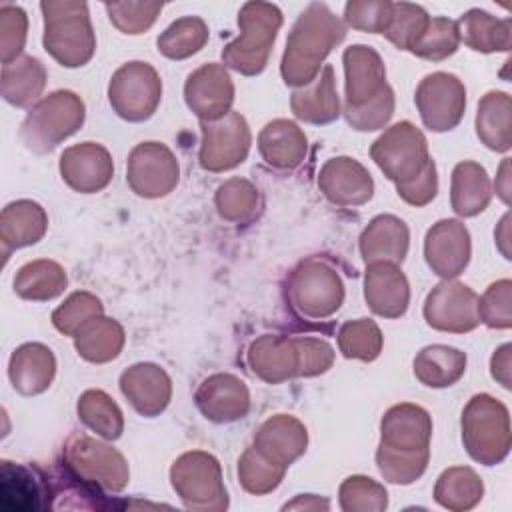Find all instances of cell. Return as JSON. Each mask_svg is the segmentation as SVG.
<instances>
[{"label": "cell", "instance_id": "cell-12", "mask_svg": "<svg viewBox=\"0 0 512 512\" xmlns=\"http://www.w3.org/2000/svg\"><path fill=\"white\" fill-rule=\"evenodd\" d=\"M422 124L432 132L456 128L466 110V88L450 72H432L420 80L414 94Z\"/></svg>", "mask_w": 512, "mask_h": 512}, {"label": "cell", "instance_id": "cell-60", "mask_svg": "<svg viewBox=\"0 0 512 512\" xmlns=\"http://www.w3.org/2000/svg\"><path fill=\"white\" fill-rule=\"evenodd\" d=\"M508 222H510V214H504L502 220H500V226L498 230L494 232V238L498 242V248L500 252L504 254V258L510 260V250H508V240H510V234H508Z\"/></svg>", "mask_w": 512, "mask_h": 512}, {"label": "cell", "instance_id": "cell-11", "mask_svg": "<svg viewBox=\"0 0 512 512\" xmlns=\"http://www.w3.org/2000/svg\"><path fill=\"white\" fill-rule=\"evenodd\" d=\"M202 144L198 162L208 172H226L242 164L250 152L252 134L246 118L230 110L214 122H200Z\"/></svg>", "mask_w": 512, "mask_h": 512}, {"label": "cell", "instance_id": "cell-41", "mask_svg": "<svg viewBox=\"0 0 512 512\" xmlns=\"http://www.w3.org/2000/svg\"><path fill=\"white\" fill-rule=\"evenodd\" d=\"M208 42V24L200 16H182L158 36V52L170 60H184Z\"/></svg>", "mask_w": 512, "mask_h": 512}, {"label": "cell", "instance_id": "cell-13", "mask_svg": "<svg viewBox=\"0 0 512 512\" xmlns=\"http://www.w3.org/2000/svg\"><path fill=\"white\" fill-rule=\"evenodd\" d=\"M126 180L142 198H162L180 180V164L174 152L162 142H142L132 148L126 164Z\"/></svg>", "mask_w": 512, "mask_h": 512}, {"label": "cell", "instance_id": "cell-7", "mask_svg": "<svg viewBox=\"0 0 512 512\" xmlns=\"http://www.w3.org/2000/svg\"><path fill=\"white\" fill-rule=\"evenodd\" d=\"M170 482L188 510L222 512L228 508V492L220 462L204 450L178 456L170 468Z\"/></svg>", "mask_w": 512, "mask_h": 512}, {"label": "cell", "instance_id": "cell-47", "mask_svg": "<svg viewBox=\"0 0 512 512\" xmlns=\"http://www.w3.org/2000/svg\"><path fill=\"white\" fill-rule=\"evenodd\" d=\"M338 500L344 512H382L388 508L386 488L362 474L348 476L340 484Z\"/></svg>", "mask_w": 512, "mask_h": 512}, {"label": "cell", "instance_id": "cell-48", "mask_svg": "<svg viewBox=\"0 0 512 512\" xmlns=\"http://www.w3.org/2000/svg\"><path fill=\"white\" fill-rule=\"evenodd\" d=\"M104 314V306L100 298L88 290L72 292L54 312L52 324L58 332L74 336L86 322Z\"/></svg>", "mask_w": 512, "mask_h": 512}, {"label": "cell", "instance_id": "cell-27", "mask_svg": "<svg viewBox=\"0 0 512 512\" xmlns=\"http://www.w3.org/2000/svg\"><path fill=\"white\" fill-rule=\"evenodd\" d=\"M56 376V358L52 350L40 342L18 346L8 362V378L22 396H36L48 390Z\"/></svg>", "mask_w": 512, "mask_h": 512}, {"label": "cell", "instance_id": "cell-35", "mask_svg": "<svg viewBox=\"0 0 512 512\" xmlns=\"http://www.w3.org/2000/svg\"><path fill=\"white\" fill-rule=\"evenodd\" d=\"M0 496L4 510L32 512L44 508V486L34 468L2 460L0 462Z\"/></svg>", "mask_w": 512, "mask_h": 512}, {"label": "cell", "instance_id": "cell-10", "mask_svg": "<svg viewBox=\"0 0 512 512\" xmlns=\"http://www.w3.org/2000/svg\"><path fill=\"white\" fill-rule=\"evenodd\" d=\"M370 156L394 184L408 182L430 160L426 136L408 120L396 122L384 130V134L372 142Z\"/></svg>", "mask_w": 512, "mask_h": 512}, {"label": "cell", "instance_id": "cell-9", "mask_svg": "<svg viewBox=\"0 0 512 512\" xmlns=\"http://www.w3.org/2000/svg\"><path fill=\"white\" fill-rule=\"evenodd\" d=\"M108 100L122 120L144 122L162 100V78L148 62H126L110 78Z\"/></svg>", "mask_w": 512, "mask_h": 512}, {"label": "cell", "instance_id": "cell-25", "mask_svg": "<svg viewBox=\"0 0 512 512\" xmlns=\"http://www.w3.org/2000/svg\"><path fill=\"white\" fill-rule=\"evenodd\" d=\"M246 362L254 376L268 384H282L298 378L296 338L282 334H262L250 342Z\"/></svg>", "mask_w": 512, "mask_h": 512}, {"label": "cell", "instance_id": "cell-8", "mask_svg": "<svg viewBox=\"0 0 512 512\" xmlns=\"http://www.w3.org/2000/svg\"><path fill=\"white\" fill-rule=\"evenodd\" d=\"M62 458L66 470L90 488L120 492L128 484L130 470L124 456L88 434H72L64 444Z\"/></svg>", "mask_w": 512, "mask_h": 512}, {"label": "cell", "instance_id": "cell-28", "mask_svg": "<svg viewBox=\"0 0 512 512\" xmlns=\"http://www.w3.org/2000/svg\"><path fill=\"white\" fill-rule=\"evenodd\" d=\"M306 150L308 138L292 120L276 118L258 134V152L262 160L276 170H294L302 164Z\"/></svg>", "mask_w": 512, "mask_h": 512}, {"label": "cell", "instance_id": "cell-22", "mask_svg": "<svg viewBox=\"0 0 512 512\" xmlns=\"http://www.w3.org/2000/svg\"><path fill=\"white\" fill-rule=\"evenodd\" d=\"M364 298L368 308L382 318H400L410 304V286L394 262L366 264Z\"/></svg>", "mask_w": 512, "mask_h": 512}, {"label": "cell", "instance_id": "cell-19", "mask_svg": "<svg viewBox=\"0 0 512 512\" xmlns=\"http://www.w3.org/2000/svg\"><path fill=\"white\" fill-rule=\"evenodd\" d=\"M318 188L336 206H362L374 194L370 172L350 156H336L324 162L318 172Z\"/></svg>", "mask_w": 512, "mask_h": 512}, {"label": "cell", "instance_id": "cell-39", "mask_svg": "<svg viewBox=\"0 0 512 512\" xmlns=\"http://www.w3.org/2000/svg\"><path fill=\"white\" fill-rule=\"evenodd\" d=\"M484 496L482 478L468 466L446 468L434 486V500L452 512H464L474 508Z\"/></svg>", "mask_w": 512, "mask_h": 512}, {"label": "cell", "instance_id": "cell-40", "mask_svg": "<svg viewBox=\"0 0 512 512\" xmlns=\"http://www.w3.org/2000/svg\"><path fill=\"white\" fill-rule=\"evenodd\" d=\"M78 418L80 422L102 436L104 440H118L124 432V416L120 406L104 392L90 388L78 398Z\"/></svg>", "mask_w": 512, "mask_h": 512}, {"label": "cell", "instance_id": "cell-26", "mask_svg": "<svg viewBox=\"0 0 512 512\" xmlns=\"http://www.w3.org/2000/svg\"><path fill=\"white\" fill-rule=\"evenodd\" d=\"M360 256L366 264L372 262H394L402 264L408 246L410 232L402 218L394 214H380L368 222L360 234Z\"/></svg>", "mask_w": 512, "mask_h": 512}, {"label": "cell", "instance_id": "cell-45", "mask_svg": "<svg viewBox=\"0 0 512 512\" xmlns=\"http://www.w3.org/2000/svg\"><path fill=\"white\" fill-rule=\"evenodd\" d=\"M286 474V468L264 458L254 446L246 448L238 460V480L242 488L254 496H264L276 490Z\"/></svg>", "mask_w": 512, "mask_h": 512}, {"label": "cell", "instance_id": "cell-55", "mask_svg": "<svg viewBox=\"0 0 512 512\" xmlns=\"http://www.w3.org/2000/svg\"><path fill=\"white\" fill-rule=\"evenodd\" d=\"M298 378H312L324 374L334 364V348L322 340L312 336H298Z\"/></svg>", "mask_w": 512, "mask_h": 512}, {"label": "cell", "instance_id": "cell-4", "mask_svg": "<svg viewBox=\"0 0 512 512\" xmlns=\"http://www.w3.org/2000/svg\"><path fill=\"white\" fill-rule=\"evenodd\" d=\"M462 444L484 466L500 464L512 444L508 408L490 394H474L462 410Z\"/></svg>", "mask_w": 512, "mask_h": 512}, {"label": "cell", "instance_id": "cell-16", "mask_svg": "<svg viewBox=\"0 0 512 512\" xmlns=\"http://www.w3.org/2000/svg\"><path fill=\"white\" fill-rule=\"evenodd\" d=\"M470 254L472 242L464 222L444 218L432 224L426 232L424 258L436 276L444 280L456 278L468 266Z\"/></svg>", "mask_w": 512, "mask_h": 512}, {"label": "cell", "instance_id": "cell-29", "mask_svg": "<svg viewBox=\"0 0 512 512\" xmlns=\"http://www.w3.org/2000/svg\"><path fill=\"white\" fill-rule=\"evenodd\" d=\"M48 230V214L34 200L6 204L0 214V244L4 260L12 250L36 244Z\"/></svg>", "mask_w": 512, "mask_h": 512}, {"label": "cell", "instance_id": "cell-37", "mask_svg": "<svg viewBox=\"0 0 512 512\" xmlns=\"http://www.w3.org/2000/svg\"><path fill=\"white\" fill-rule=\"evenodd\" d=\"M124 342V328L116 320L106 318L104 314L92 318L74 334L76 352L92 364H106L118 358Z\"/></svg>", "mask_w": 512, "mask_h": 512}, {"label": "cell", "instance_id": "cell-33", "mask_svg": "<svg viewBox=\"0 0 512 512\" xmlns=\"http://www.w3.org/2000/svg\"><path fill=\"white\" fill-rule=\"evenodd\" d=\"M460 42L476 52H508L512 44L510 18H496L486 10L472 8L456 20Z\"/></svg>", "mask_w": 512, "mask_h": 512}, {"label": "cell", "instance_id": "cell-14", "mask_svg": "<svg viewBox=\"0 0 512 512\" xmlns=\"http://www.w3.org/2000/svg\"><path fill=\"white\" fill-rule=\"evenodd\" d=\"M424 318L430 328L440 332H470L480 324L478 294L454 278L442 280L424 300Z\"/></svg>", "mask_w": 512, "mask_h": 512}, {"label": "cell", "instance_id": "cell-2", "mask_svg": "<svg viewBox=\"0 0 512 512\" xmlns=\"http://www.w3.org/2000/svg\"><path fill=\"white\" fill-rule=\"evenodd\" d=\"M44 48L66 68L90 62L96 50V36L88 14V4L78 0H44Z\"/></svg>", "mask_w": 512, "mask_h": 512}, {"label": "cell", "instance_id": "cell-43", "mask_svg": "<svg viewBox=\"0 0 512 512\" xmlns=\"http://www.w3.org/2000/svg\"><path fill=\"white\" fill-rule=\"evenodd\" d=\"M384 336L378 324L370 318H358L346 322L338 330V350L348 360L372 362L380 356Z\"/></svg>", "mask_w": 512, "mask_h": 512}, {"label": "cell", "instance_id": "cell-59", "mask_svg": "<svg viewBox=\"0 0 512 512\" xmlns=\"http://www.w3.org/2000/svg\"><path fill=\"white\" fill-rule=\"evenodd\" d=\"M494 190L504 204H510V158H504L494 182Z\"/></svg>", "mask_w": 512, "mask_h": 512}, {"label": "cell", "instance_id": "cell-31", "mask_svg": "<svg viewBox=\"0 0 512 512\" xmlns=\"http://www.w3.org/2000/svg\"><path fill=\"white\" fill-rule=\"evenodd\" d=\"M492 200V182L484 166L474 160L458 162L452 170L450 204L462 218L478 216Z\"/></svg>", "mask_w": 512, "mask_h": 512}, {"label": "cell", "instance_id": "cell-15", "mask_svg": "<svg viewBox=\"0 0 512 512\" xmlns=\"http://www.w3.org/2000/svg\"><path fill=\"white\" fill-rule=\"evenodd\" d=\"M184 100L200 122L226 116L234 102V82L226 66L210 62L190 72L184 84Z\"/></svg>", "mask_w": 512, "mask_h": 512}, {"label": "cell", "instance_id": "cell-42", "mask_svg": "<svg viewBox=\"0 0 512 512\" xmlns=\"http://www.w3.org/2000/svg\"><path fill=\"white\" fill-rule=\"evenodd\" d=\"M214 202L220 218L226 222L244 224L256 216L260 194L252 182L244 178H230L218 186Z\"/></svg>", "mask_w": 512, "mask_h": 512}, {"label": "cell", "instance_id": "cell-30", "mask_svg": "<svg viewBox=\"0 0 512 512\" xmlns=\"http://www.w3.org/2000/svg\"><path fill=\"white\" fill-rule=\"evenodd\" d=\"M290 108L294 116L306 124H330L340 116V98L336 92L334 68L324 64L320 74L308 84L292 92Z\"/></svg>", "mask_w": 512, "mask_h": 512}, {"label": "cell", "instance_id": "cell-1", "mask_svg": "<svg viewBox=\"0 0 512 512\" xmlns=\"http://www.w3.org/2000/svg\"><path fill=\"white\" fill-rule=\"evenodd\" d=\"M346 36V24L326 4L312 2L296 18L280 62L288 86H308L324 68L326 56Z\"/></svg>", "mask_w": 512, "mask_h": 512}, {"label": "cell", "instance_id": "cell-46", "mask_svg": "<svg viewBox=\"0 0 512 512\" xmlns=\"http://www.w3.org/2000/svg\"><path fill=\"white\" fill-rule=\"evenodd\" d=\"M430 460V448L416 450V452H400V450H390L378 444L376 450V466L384 480L392 484H402L408 486L416 482L428 468Z\"/></svg>", "mask_w": 512, "mask_h": 512}, {"label": "cell", "instance_id": "cell-3", "mask_svg": "<svg viewBox=\"0 0 512 512\" xmlns=\"http://www.w3.org/2000/svg\"><path fill=\"white\" fill-rule=\"evenodd\" d=\"M240 34L222 50V64L244 76L260 74L270 58L282 12L272 2H246L238 12Z\"/></svg>", "mask_w": 512, "mask_h": 512}, {"label": "cell", "instance_id": "cell-34", "mask_svg": "<svg viewBox=\"0 0 512 512\" xmlns=\"http://www.w3.org/2000/svg\"><path fill=\"white\" fill-rule=\"evenodd\" d=\"M476 134L494 152H508L512 146V100L508 92L490 90L478 102Z\"/></svg>", "mask_w": 512, "mask_h": 512}, {"label": "cell", "instance_id": "cell-52", "mask_svg": "<svg viewBox=\"0 0 512 512\" xmlns=\"http://www.w3.org/2000/svg\"><path fill=\"white\" fill-rule=\"evenodd\" d=\"M512 282L502 278L486 288L482 298H478V318L488 328L508 330L512 326Z\"/></svg>", "mask_w": 512, "mask_h": 512}, {"label": "cell", "instance_id": "cell-44", "mask_svg": "<svg viewBox=\"0 0 512 512\" xmlns=\"http://www.w3.org/2000/svg\"><path fill=\"white\" fill-rule=\"evenodd\" d=\"M458 46H460V34H458L456 20H450L446 16H434L430 18L420 38L410 48V52L430 62H442L448 56H452L458 50Z\"/></svg>", "mask_w": 512, "mask_h": 512}, {"label": "cell", "instance_id": "cell-32", "mask_svg": "<svg viewBox=\"0 0 512 512\" xmlns=\"http://www.w3.org/2000/svg\"><path fill=\"white\" fill-rule=\"evenodd\" d=\"M46 80V68L38 58L20 56L14 62L2 64V98L16 108L34 106L46 88Z\"/></svg>", "mask_w": 512, "mask_h": 512}, {"label": "cell", "instance_id": "cell-56", "mask_svg": "<svg viewBox=\"0 0 512 512\" xmlns=\"http://www.w3.org/2000/svg\"><path fill=\"white\" fill-rule=\"evenodd\" d=\"M398 196L410 204V206H426L436 198L438 192V172H436V162L430 158L426 166L408 182L396 184Z\"/></svg>", "mask_w": 512, "mask_h": 512}, {"label": "cell", "instance_id": "cell-20", "mask_svg": "<svg viewBox=\"0 0 512 512\" xmlns=\"http://www.w3.org/2000/svg\"><path fill=\"white\" fill-rule=\"evenodd\" d=\"M194 402L206 420L226 424L248 414L250 392L238 376L216 372L202 380L194 394Z\"/></svg>", "mask_w": 512, "mask_h": 512}, {"label": "cell", "instance_id": "cell-49", "mask_svg": "<svg viewBox=\"0 0 512 512\" xmlns=\"http://www.w3.org/2000/svg\"><path fill=\"white\" fill-rule=\"evenodd\" d=\"M430 14L412 2H394V14L390 20L388 30L384 36L398 48L408 50L414 46V42L420 38V34L426 30L430 22Z\"/></svg>", "mask_w": 512, "mask_h": 512}, {"label": "cell", "instance_id": "cell-51", "mask_svg": "<svg viewBox=\"0 0 512 512\" xmlns=\"http://www.w3.org/2000/svg\"><path fill=\"white\" fill-rule=\"evenodd\" d=\"M110 22L122 34L146 32L162 12V2H106L104 4Z\"/></svg>", "mask_w": 512, "mask_h": 512}, {"label": "cell", "instance_id": "cell-57", "mask_svg": "<svg viewBox=\"0 0 512 512\" xmlns=\"http://www.w3.org/2000/svg\"><path fill=\"white\" fill-rule=\"evenodd\" d=\"M510 354H512V346L506 342L498 350H494L492 360H490L492 378L498 384H502L506 390L510 388Z\"/></svg>", "mask_w": 512, "mask_h": 512}, {"label": "cell", "instance_id": "cell-23", "mask_svg": "<svg viewBox=\"0 0 512 512\" xmlns=\"http://www.w3.org/2000/svg\"><path fill=\"white\" fill-rule=\"evenodd\" d=\"M432 418L412 402L390 406L380 422V446L400 452H416L430 448Z\"/></svg>", "mask_w": 512, "mask_h": 512}, {"label": "cell", "instance_id": "cell-24", "mask_svg": "<svg viewBox=\"0 0 512 512\" xmlns=\"http://www.w3.org/2000/svg\"><path fill=\"white\" fill-rule=\"evenodd\" d=\"M252 446L270 462L288 468L306 452L308 430L290 414H274L258 426Z\"/></svg>", "mask_w": 512, "mask_h": 512}, {"label": "cell", "instance_id": "cell-5", "mask_svg": "<svg viewBox=\"0 0 512 512\" xmlns=\"http://www.w3.org/2000/svg\"><path fill=\"white\" fill-rule=\"evenodd\" d=\"M86 118L82 98L72 90H56L40 98L20 126V138L28 150L44 154L76 134Z\"/></svg>", "mask_w": 512, "mask_h": 512}, {"label": "cell", "instance_id": "cell-50", "mask_svg": "<svg viewBox=\"0 0 512 512\" xmlns=\"http://www.w3.org/2000/svg\"><path fill=\"white\" fill-rule=\"evenodd\" d=\"M394 14V2L390 0H350L344 6L346 28L362 30L368 34H384Z\"/></svg>", "mask_w": 512, "mask_h": 512}, {"label": "cell", "instance_id": "cell-36", "mask_svg": "<svg viewBox=\"0 0 512 512\" xmlns=\"http://www.w3.org/2000/svg\"><path fill=\"white\" fill-rule=\"evenodd\" d=\"M466 372V354L454 346L432 344L414 358V376L428 388H448Z\"/></svg>", "mask_w": 512, "mask_h": 512}, {"label": "cell", "instance_id": "cell-53", "mask_svg": "<svg viewBox=\"0 0 512 512\" xmlns=\"http://www.w3.org/2000/svg\"><path fill=\"white\" fill-rule=\"evenodd\" d=\"M28 34V16L20 6H0V54L2 64L14 62L22 56Z\"/></svg>", "mask_w": 512, "mask_h": 512}, {"label": "cell", "instance_id": "cell-18", "mask_svg": "<svg viewBox=\"0 0 512 512\" xmlns=\"http://www.w3.org/2000/svg\"><path fill=\"white\" fill-rule=\"evenodd\" d=\"M58 168L62 180L80 194L104 190L114 176L112 156L98 142H80L66 148L60 156Z\"/></svg>", "mask_w": 512, "mask_h": 512}, {"label": "cell", "instance_id": "cell-17", "mask_svg": "<svg viewBox=\"0 0 512 512\" xmlns=\"http://www.w3.org/2000/svg\"><path fill=\"white\" fill-rule=\"evenodd\" d=\"M344 64V110L362 108L386 86V66L382 56L366 44H352L342 54Z\"/></svg>", "mask_w": 512, "mask_h": 512}, {"label": "cell", "instance_id": "cell-21", "mask_svg": "<svg viewBox=\"0 0 512 512\" xmlns=\"http://www.w3.org/2000/svg\"><path fill=\"white\" fill-rule=\"evenodd\" d=\"M120 390L140 416L154 418L170 404L172 380L162 366L138 362L120 374Z\"/></svg>", "mask_w": 512, "mask_h": 512}, {"label": "cell", "instance_id": "cell-58", "mask_svg": "<svg viewBox=\"0 0 512 512\" xmlns=\"http://www.w3.org/2000/svg\"><path fill=\"white\" fill-rule=\"evenodd\" d=\"M330 502L314 494H298L292 502H286L282 510H328Z\"/></svg>", "mask_w": 512, "mask_h": 512}, {"label": "cell", "instance_id": "cell-38", "mask_svg": "<svg viewBox=\"0 0 512 512\" xmlns=\"http://www.w3.org/2000/svg\"><path fill=\"white\" fill-rule=\"evenodd\" d=\"M68 286L64 268L48 258H38L20 266L14 276V292L32 302H46L60 296Z\"/></svg>", "mask_w": 512, "mask_h": 512}, {"label": "cell", "instance_id": "cell-54", "mask_svg": "<svg viewBox=\"0 0 512 512\" xmlns=\"http://www.w3.org/2000/svg\"><path fill=\"white\" fill-rule=\"evenodd\" d=\"M394 114V92L386 86L374 100L364 104L362 108L344 110L346 122L360 132H372L384 128Z\"/></svg>", "mask_w": 512, "mask_h": 512}, {"label": "cell", "instance_id": "cell-6", "mask_svg": "<svg viewBox=\"0 0 512 512\" xmlns=\"http://www.w3.org/2000/svg\"><path fill=\"white\" fill-rule=\"evenodd\" d=\"M286 298L298 316L324 320L340 310L344 302V282L332 264L320 258H308L290 272Z\"/></svg>", "mask_w": 512, "mask_h": 512}]
</instances>
